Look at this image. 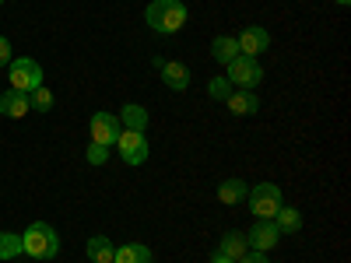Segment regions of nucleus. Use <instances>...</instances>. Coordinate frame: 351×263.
<instances>
[{
	"label": "nucleus",
	"instance_id": "15",
	"mask_svg": "<svg viewBox=\"0 0 351 263\" xmlns=\"http://www.w3.org/2000/svg\"><path fill=\"white\" fill-rule=\"evenodd\" d=\"M225 102H228V109L236 112V116H253V112L260 109V99H256L253 92H246V88H243V92H232Z\"/></svg>",
	"mask_w": 351,
	"mask_h": 263
},
{
	"label": "nucleus",
	"instance_id": "6",
	"mask_svg": "<svg viewBox=\"0 0 351 263\" xmlns=\"http://www.w3.org/2000/svg\"><path fill=\"white\" fill-rule=\"evenodd\" d=\"M116 151H120V158L127 165H144L148 162V140H144L141 130H120V137H116Z\"/></svg>",
	"mask_w": 351,
	"mask_h": 263
},
{
	"label": "nucleus",
	"instance_id": "22",
	"mask_svg": "<svg viewBox=\"0 0 351 263\" xmlns=\"http://www.w3.org/2000/svg\"><path fill=\"white\" fill-rule=\"evenodd\" d=\"M208 95H211V99H218V102H225V99L232 95V81H228V77H211Z\"/></svg>",
	"mask_w": 351,
	"mask_h": 263
},
{
	"label": "nucleus",
	"instance_id": "11",
	"mask_svg": "<svg viewBox=\"0 0 351 263\" xmlns=\"http://www.w3.org/2000/svg\"><path fill=\"white\" fill-rule=\"evenodd\" d=\"M158 67H162V81L172 88V92H183V88H190V71H186V64L165 60V64H158Z\"/></svg>",
	"mask_w": 351,
	"mask_h": 263
},
{
	"label": "nucleus",
	"instance_id": "7",
	"mask_svg": "<svg viewBox=\"0 0 351 263\" xmlns=\"http://www.w3.org/2000/svg\"><path fill=\"white\" fill-rule=\"evenodd\" d=\"M278 239H281V231H278V225H274L271 218H256L253 228H250V236H246V242H250L256 253H271V249L278 246Z\"/></svg>",
	"mask_w": 351,
	"mask_h": 263
},
{
	"label": "nucleus",
	"instance_id": "20",
	"mask_svg": "<svg viewBox=\"0 0 351 263\" xmlns=\"http://www.w3.org/2000/svg\"><path fill=\"white\" fill-rule=\"evenodd\" d=\"M14 256H21V236L0 231V260H14Z\"/></svg>",
	"mask_w": 351,
	"mask_h": 263
},
{
	"label": "nucleus",
	"instance_id": "26",
	"mask_svg": "<svg viewBox=\"0 0 351 263\" xmlns=\"http://www.w3.org/2000/svg\"><path fill=\"white\" fill-rule=\"evenodd\" d=\"M211 263H236V260H228V256H221V253H215V256H211Z\"/></svg>",
	"mask_w": 351,
	"mask_h": 263
},
{
	"label": "nucleus",
	"instance_id": "24",
	"mask_svg": "<svg viewBox=\"0 0 351 263\" xmlns=\"http://www.w3.org/2000/svg\"><path fill=\"white\" fill-rule=\"evenodd\" d=\"M14 60V53H11V42L4 39V36H0V67H8Z\"/></svg>",
	"mask_w": 351,
	"mask_h": 263
},
{
	"label": "nucleus",
	"instance_id": "27",
	"mask_svg": "<svg viewBox=\"0 0 351 263\" xmlns=\"http://www.w3.org/2000/svg\"><path fill=\"white\" fill-rule=\"evenodd\" d=\"M337 4H348V0H337Z\"/></svg>",
	"mask_w": 351,
	"mask_h": 263
},
{
	"label": "nucleus",
	"instance_id": "1",
	"mask_svg": "<svg viewBox=\"0 0 351 263\" xmlns=\"http://www.w3.org/2000/svg\"><path fill=\"white\" fill-rule=\"evenodd\" d=\"M144 21L158 36H176L186 25V4L183 0H152L148 11H144Z\"/></svg>",
	"mask_w": 351,
	"mask_h": 263
},
{
	"label": "nucleus",
	"instance_id": "3",
	"mask_svg": "<svg viewBox=\"0 0 351 263\" xmlns=\"http://www.w3.org/2000/svg\"><path fill=\"white\" fill-rule=\"evenodd\" d=\"M8 67H11L8 81H11V88H14V92L32 95L36 88H43V67L32 60V56H21V60H11Z\"/></svg>",
	"mask_w": 351,
	"mask_h": 263
},
{
	"label": "nucleus",
	"instance_id": "19",
	"mask_svg": "<svg viewBox=\"0 0 351 263\" xmlns=\"http://www.w3.org/2000/svg\"><path fill=\"white\" fill-rule=\"evenodd\" d=\"M271 221L278 225L281 236H291V231H299V228H302V214H299L295 208H285V203H281V211H278Z\"/></svg>",
	"mask_w": 351,
	"mask_h": 263
},
{
	"label": "nucleus",
	"instance_id": "18",
	"mask_svg": "<svg viewBox=\"0 0 351 263\" xmlns=\"http://www.w3.org/2000/svg\"><path fill=\"white\" fill-rule=\"evenodd\" d=\"M246 246H250V242H246V236H243V231H228V236L221 239V246H218V253L239 263V260L246 256Z\"/></svg>",
	"mask_w": 351,
	"mask_h": 263
},
{
	"label": "nucleus",
	"instance_id": "2",
	"mask_svg": "<svg viewBox=\"0 0 351 263\" xmlns=\"http://www.w3.org/2000/svg\"><path fill=\"white\" fill-rule=\"evenodd\" d=\"M21 253L32 260H53L60 253V236L46 225V221H32L21 236Z\"/></svg>",
	"mask_w": 351,
	"mask_h": 263
},
{
	"label": "nucleus",
	"instance_id": "5",
	"mask_svg": "<svg viewBox=\"0 0 351 263\" xmlns=\"http://www.w3.org/2000/svg\"><path fill=\"white\" fill-rule=\"evenodd\" d=\"M232 84H239V88H246V92H253V88L263 81V67L256 64V56H236V60L228 64V74H225Z\"/></svg>",
	"mask_w": 351,
	"mask_h": 263
},
{
	"label": "nucleus",
	"instance_id": "4",
	"mask_svg": "<svg viewBox=\"0 0 351 263\" xmlns=\"http://www.w3.org/2000/svg\"><path fill=\"white\" fill-rule=\"evenodd\" d=\"M246 203H250V211L256 214V218H274L278 211H281V190L274 186V183H256L250 193H246Z\"/></svg>",
	"mask_w": 351,
	"mask_h": 263
},
{
	"label": "nucleus",
	"instance_id": "21",
	"mask_svg": "<svg viewBox=\"0 0 351 263\" xmlns=\"http://www.w3.org/2000/svg\"><path fill=\"white\" fill-rule=\"evenodd\" d=\"M28 105H32L36 112H49L53 109V92L49 88H36V92L28 95Z\"/></svg>",
	"mask_w": 351,
	"mask_h": 263
},
{
	"label": "nucleus",
	"instance_id": "8",
	"mask_svg": "<svg viewBox=\"0 0 351 263\" xmlns=\"http://www.w3.org/2000/svg\"><path fill=\"white\" fill-rule=\"evenodd\" d=\"M123 123H120V116H112V112H95L92 116V140L95 144H106V148H112L116 137H120Z\"/></svg>",
	"mask_w": 351,
	"mask_h": 263
},
{
	"label": "nucleus",
	"instance_id": "25",
	"mask_svg": "<svg viewBox=\"0 0 351 263\" xmlns=\"http://www.w3.org/2000/svg\"><path fill=\"white\" fill-rule=\"evenodd\" d=\"M239 263H271V260H267V253H256V249H246V256H243Z\"/></svg>",
	"mask_w": 351,
	"mask_h": 263
},
{
	"label": "nucleus",
	"instance_id": "17",
	"mask_svg": "<svg viewBox=\"0 0 351 263\" xmlns=\"http://www.w3.org/2000/svg\"><path fill=\"white\" fill-rule=\"evenodd\" d=\"M211 56H215L218 64H225V67H228V64L239 56V42L232 39V36H218V39L211 42Z\"/></svg>",
	"mask_w": 351,
	"mask_h": 263
},
{
	"label": "nucleus",
	"instance_id": "28",
	"mask_svg": "<svg viewBox=\"0 0 351 263\" xmlns=\"http://www.w3.org/2000/svg\"><path fill=\"white\" fill-rule=\"evenodd\" d=\"M0 4H4V0H0Z\"/></svg>",
	"mask_w": 351,
	"mask_h": 263
},
{
	"label": "nucleus",
	"instance_id": "12",
	"mask_svg": "<svg viewBox=\"0 0 351 263\" xmlns=\"http://www.w3.org/2000/svg\"><path fill=\"white\" fill-rule=\"evenodd\" d=\"M112 263H152V249L144 242H127V246H116Z\"/></svg>",
	"mask_w": 351,
	"mask_h": 263
},
{
	"label": "nucleus",
	"instance_id": "16",
	"mask_svg": "<svg viewBox=\"0 0 351 263\" xmlns=\"http://www.w3.org/2000/svg\"><path fill=\"white\" fill-rule=\"evenodd\" d=\"M84 253H88V260H92V263H112L116 246L106 236H92V239H88V246H84Z\"/></svg>",
	"mask_w": 351,
	"mask_h": 263
},
{
	"label": "nucleus",
	"instance_id": "13",
	"mask_svg": "<svg viewBox=\"0 0 351 263\" xmlns=\"http://www.w3.org/2000/svg\"><path fill=\"white\" fill-rule=\"evenodd\" d=\"M246 193H250V186H246L243 179H225V183L218 186V203H225V208H236V203L246 200Z\"/></svg>",
	"mask_w": 351,
	"mask_h": 263
},
{
	"label": "nucleus",
	"instance_id": "10",
	"mask_svg": "<svg viewBox=\"0 0 351 263\" xmlns=\"http://www.w3.org/2000/svg\"><path fill=\"white\" fill-rule=\"evenodd\" d=\"M28 109H32V105H28V95H25V92H14V88H8V92L0 95V116H8V120H21Z\"/></svg>",
	"mask_w": 351,
	"mask_h": 263
},
{
	"label": "nucleus",
	"instance_id": "14",
	"mask_svg": "<svg viewBox=\"0 0 351 263\" xmlns=\"http://www.w3.org/2000/svg\"><path fill=\"white\" fill-rule=\"evenodd\" d=\"M120 123H123V130H141L144 134V127H148V109L137 105V102H127L120 109Z\"/></svg>",
	"mask_w": 351,
	"mask_h": 263
},
{
	"label": "nucleus",
	"instance_id": "9",
	"mask_svg": "<svg viewBox=\"0 0 351 263\" xmlns=\"http://www.w3.org/2000/svg\"><path fill=\"white\" fill-rule=\"evenodd\" d=\"M236 42H239L243 56H260L263 49H271V32H267V28H260V25H250V28H243V36Z\"/></svg>",
	"mask_w": 351,
	"mask_h": 263
},
{
	"label": "nucleus",
	"instance_id": "23",
	"mask_svg": "<svg viewBox=\"0 0 351 263\" xmlns=\"http://www.w3.org/2000/svg\"><path fill=\"white\" fill-rule=\"evenodd\" d=\"M84 158H88V165H106L109 162V148H106V144H88V148H84Z\"/></svg>",
	"mask_w": 351,
	"mask_h": 263
}]
</instances>
